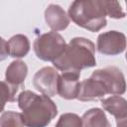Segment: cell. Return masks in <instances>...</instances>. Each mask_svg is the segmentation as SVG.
<instances>
[{
    "mask_svg": "<svg viewBox=\"0 0 127 127\" xmlns=\"http://www.w3.org/2000/svg\"><path fill=\"white\" fill-rule=\"evenodd\" d=\"M59 72L53 66H45L39 69L34 77L33 84L34 87L49 97H53L57 94Z\"/></svg>",
    "mask_w": 127,
    "mask_h": 127,
    "instance_id": "7",
    "label": "cell"
},
{
    "mask_svg": "<svg viewBox=\"0 0 127 127\" xmlns=\"http://www.w3.org/2000/svg\"><path fill=\"white\" fill-rule=\"evenodd\" d=\"M27 74H28L27 64L21 60H16L13 61L7 66L5 72V81L9 83L11 86L18 89L19 87L23 86Z\"/></svg>",
    "mask_w": 127,
    "mask_h": 127,
    "instance_id": "12",
    "label": "cell"
},
{
    "mask_svg": "<svg viewBox=\"0 0 127 127\" xmlns=\"http://www.w3.org/2000/svg\"><path fill=\"white\" fill-rule=\"evenodd\" d=\"M106 8L107 16L112 19H123L125 17V12L122 10L121 5L118 0H103Z\"/></svg>",
    "mask_w": 127,
    "mask_h": 127,
    "instance_id": "18",
    "label": "cell"
},
{
    "mask_svg": "<svg viewBox=\"0 0 127 127\" xmlns=\"http://www.w3.org/2000/svg\"><path fill=\"white\" fill-rule=\"evenodd\" d=\"M17 88L11 86L6 81L0 80V113L3 112L7 102H13L16 100Z\"/></svg>",
    "mask_w": 127,
    "mask_h": 127,
    "instance_id": "15",
    "label": "cell"
},
{
    "mask_svg": "<svg viewBox=\"0 0 127 127\" xmlns=\"http://www.w3.org/2000/svg\"><path fill=\"white\" fill-rule=\"evenodd\" d=\"M106 8L103 0H73L68 17L77 26L90 32H98L106 24Z\"/></svg>",
    "mask_w": 127,
    "mask_h": 127,
    "instance_id": "3",
    "label": "cell"
},
{
    "mask_svg": "<svg viewBox=\"0 0 127 127\" xmlns=\"http://www.w3.org/2000/svg\"><path fill=\"white\" fill-rule=\"evenodd\" d=\"M82 126L85 127H109L110 123L104 111L100 108H91L81 117Z\"/></svg>",
    "mask_w": 127,
    "mask_h": 127,
    "instance_id": "14",
    "label": "cell"
},
{
    "mask_svg": "<svg viewBox=\"0 0 127 127\" xmlns=\"http://www.w3.org/2000/svg\"><path fill=\"white\" fill-rule=\"evenodd\" d=\"M126 48V36L118 31H108L97 37L96 49L99 54L116 56L122 54Z\"/></svg>",
    "mask_w": 127,
    "mask_h": 127,
    "instance_id": "6",
    "label": "cell"
},
{
    "mask_svg": "<svg viewBox=\"0 0 127 127\" xmlns=\"http://www.w3.org/2000/svg\"><path fill=\"white\" fill-rule=\"evenodd\" d=\"M57 127H80L82 126L81 117L74 113H64L60 116L56 124Z\"/></svg>",
    "mask_w": 127,
    "mask_h": 127,
    "instance_id": "17",
    "label": "cell"
},
{
    "mask_svg": "<svg viewBox=\"0 0 127 127\" xmlns=\"http://www.w3.org/2000/svg\"><path fill=\"white\" fill-rule=\"evenodd\" d=\"M8 56H9V53H8L7 42L2 37H0V62L6 60Z\"/></svg>",
    "mask_w": 127,
    "mask_h": 127,
    "instance_id": "19",
    "label": "cell"
},
{
    "mask_svg": "<svg viewBox=\"0 0 127 127\" xmlns=\"http://www.w3.org/2000/svg\"><path fill=\"white\" fill-rule=\"evenodd\" d=\"M18 106L22 110L24 126L45 127L58 114L56 103L47 95H39L31 90H23L17 97Z\"/></svg>",
    "mask_w": 127,
    "mask_h": 127,
    "instance_id": "1",
    "label": "cell"
},
{
    "mask_svg": "<svg viewBox=\"0 0 127 127\" xmlns=\"http://www.w3.org/2000/svg\"><path fill=\"white\" fill-rule=\"evenodd\" d=\"M62 71H76L96 65L95 45L88 39L75 37L66 44L63 54L53 62Z\"/></svg>",
    "mask_w": 127,
    "mask_h": 127,
    "instance_id": "2",
    "label": "cell"
},
{
    "mask_svg": "<svg viewBox=\"0 0 127 127\" xmlns=\"http://www.w3.org/2000/svg\"><path fill=\"white\" fill-rule=\"evenodd\" d=\"M65 46L64 37L52 31L39 36L35 40L33 48L38 59L45 62H54L63 54Z\"/></svg>",
    "mask_w": 127,
    "mask_h": 127,
    "instance_id": "4",
    "label": "cell"
},
{
    "mask_svg": "<svg viewBox=\"0 0 127 127\" xmlns=\"http://www.w3.org/2000/svg\"><path fill=\"white\" fill-rule=\"evenodd\" d=\"M45 21L52 31L59 32L67 28L70 19L60 5L50 4L45 10Z\"/></svg>",
    "mask_w": 127,
    "mask_h": 127,
    "instance_id": "11",
    "label": "cell"
},
{
    "mask_svg": "<svg viewBox=\"0 0 127 127\" xmlns=\"http://www.w3.org/2000/svg\"><path fill=\"white\" fill-rule=\"evenodd\" d=\"M92 77L101 81L106 93L111 95H122L126 90L125 77L121 69L116 66H106L96 69L91 74Z\"/></svg>",
    "mask_w": 127,
    "mask_h": 127,
    "instance_id": "5",
    "label": "cell"
},
{
    "mask_svg": "<svg viewBox=\"0 0 127 127\" xmlns=\"http://www.w3.org/2000/svg\"><path fill=\"white\" fill-rule=\"evenodd\" d=\"M107 94L105 87L98 79L90 76L79 82L77 99L80 101H96L102 99Z\"/></svg>",
    "mask_w": 127,
    "mask_h": 127,
    "instance_id": "9",
    "label": "cell"
},
{
    "mask_svg": "<svg viewBox=\"0 0 127 127\" xmlns=\"http://www.w3.org/2000/svg\"><path fill=\"white\" fill-rule=\"evenodd\" d=\"M101 106L105 111L113 115L117 126H124L127 119V101L120 95H112L101 100Z\"/></svg>",
    "mask_w": 127,
    "mask_h": 127,
    "instance_id": "10",
    "label": "cell"
},
{
    "mask_svg": "<svg viewBox=\"0 0 127 127\" xmlns=\"http://www.w3.org/2000/svg\"><path fill=\"white\" fill-rule=\"evenodd\" d=\"M7 46L9 56L16 59L24 58L30 51V41L27 36L22 34L12 36L7 42Z\"/></svg>",
    "mask_w": 127,
    "mask_h": 127,
    "instance_id": "13",
    "label": "cell"
},
{
    "mask_svg": "<svg viewBox=\"0 0 127 127\" xmlns=\"http://www.w3.org/2000/svg\"><path fill=\"white\" fill-rule=\"evenodd\" d=\"M0 126H24L22 113L15 111H5L0 116Z\"/></svg>",
    "mask_w": 127,
    "mask_h": 127,
    "instance_id": "16",
    "label": "cell"
},
{
    "mask_svg": "<svg viewBox=\"0 0 127 127\" xmlns=\"http://www.w3.org/2000/svg\"><path fill=\"white\" fill-rule=\"evenodd\" d=\"M80 72L76 71H63L59 74L57 94L66 100L75 99L79 89Z\"/></svg>",
    "mask_w": 127,
    "mask_h": 127,
    "instance_id": "8",
    "label": "cell"
}]
</instances>
